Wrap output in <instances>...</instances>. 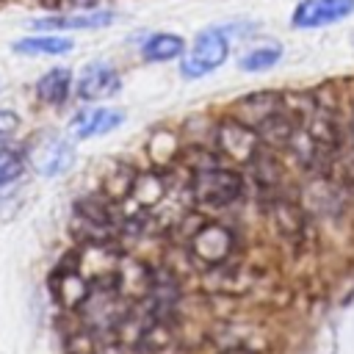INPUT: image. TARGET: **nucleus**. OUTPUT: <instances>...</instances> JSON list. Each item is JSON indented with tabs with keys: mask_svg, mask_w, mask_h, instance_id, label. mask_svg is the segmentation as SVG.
Returning a JSON list of instances; mask_svg holds the SVG:
<instances>
[{
	"mask_svg": "<svg viewBox=\"0 0 354 354\" xmlns=\"http://www.w3.org/2000/svg\"><path fill=\"white\" fill-rule=\"evenodd\" d=\"M230 55V39L224 30L213 28V30H205L196 36L194 47L188 50V55L183 58L180 64V75L188 77V80H196V77H205L207 72L218 69Z\"/></svg>",
	"mask_w": 354,
	"mask_h": 354,
	"instance_id": "obj_1",
	"label": "nucleus"
},
{
	"mask_svg": "<svg viewBox=\"0 0 354 354\" xmlns=\"http://www.w3.org/2000/svg\"><path fill=\"white\" fill-rule=\"evenodd\" d=\"M194 199H199L202 205H230L241 196L243 183L235 171L227 169H205L194 177L191 183Z\"/></svg>",
	"mask_w": 354,
	"mask_h": 354,
	"instance_id": "obj_2",
	"label": "nucleus"
},
{
	"mask_svg": "<svg viewBox=\"0 0 354 354\" xmlns=\"http://www.w3.org/2000/svg\"><path fill=\"white\" fill-rule=\"evenodd\" d=\"M354 14V0H301L290 17L293 28H326Z\"/></svg>",
	"mask_w": 354,
	"mask_h": 354,
	"instance_id": "obj_3",
	"label": "nucleus"
},
{
	"mask_svg": "<svg viewBox=\"0 0 354 354\" xmlns=\"http://www.w3.org/2000/svg\"><path fill=\"white\" fill-rule=\"evenodd\" d=\"M30 160H33V169L41 177H55V174H64L72 166L75 149L61 136H41L30 149Z\"/></svg>",
	"mask_w": 354,
	"mask_h": 354,
	"instance_id": "obj_4",
	"label": "nucleus"
},
{
	"mask_svg": "<svg viewBox=\"0 0 354 354\" xmlns=\"http://www.w3.org/2000/svg\"><path fill=\"white\" fill-rule=\"evenodd\" d=\"M119 88H122V77H119V72H116L111 64H105V61H94V64L83 66V72H80V77H77V97H80V100H88V102H94V100H108V97H113Z\"/></svg>",
	"mask_w": 354,
	"mask_h": 354,
	"instance_id": "obj_5",
	"label": "nucleus"
},
{
	"mask_svg": "<svg viewBox=\"0 0 354 354\" xmlns=\"http://www.w3.org/2000/svg\"><path fill=\"white\" fill-rule=\"evenodd\" d=\"M124 122V113L116 108H86L80 113L72 116L69 130L77 141L83 138H94V136H105L111 130H116Z\"/></svg>",
	"mask_w": 354,
	"mask_h": 354,
	"instance_id": "obj_6",
	"label": "nucleus"
},
{
	"mask_svg": "<svg viewBox=\"0 0 354 354\" xmlns=\"http://www.w3.org/2000/svg\"><path fill=\"white\" fill-rule=\"evenodd\" d=\"M116 19L113 11H75V14H55L33 19L30 28L36 30H88V28H105Z\"/></svg>",
	"mask_w": 354,
	"mask_h": 354,
	"instance_id": "obj_7",
	"label": "nucleus"
},
{
	"mask_svg": "<svg viewBox=\"0 0 354 354\" xmlns=\"http://www.w3.org/2000/svg\"><path fill=\"white\" fill-rule=\"evenodd\" d=\"M72 91V72L66 66H55V69H47L39 80H36V94L41 102L47 105H64L66 97Z\"/></svg>",
	"mask_w": 354,
	"mask_h": 354,
	"instance_id": "obj_8",
	"label": "nucleus"
},
{
	"mask_svg": "<svg viewBox=\"0 0 354 354\" xmlns=\"http://www.w3.org/2000/svg\"><path fill=\"white\" fill-rule=\"evenodd\" d=\"M230 243H232L230 232L224 227H218V224H210L194 238V252L207 263H218V260H224L230 254Z\"/></svg>",
	"mask_w": 354,
	"mask_h": 354,
	"instance_id": "obj_9",
	"label": "nucleus"
},
{
	"mask_svg": "<svg viewBox=\"0 0 354 354\" xmlns=\"http://www.w3.org/2000/svg\"><path fill=\"white\" fill-rule=\"evenodd\" d=\"M221 144L227 152H232L235 158L246 160L249 155H254V144H257V133L254 127L243 124V122H230L221 127Z\"/></svg>",
	"mask_w": 354,
	"mask_h": 354,
	"instance_id": "obj_10",
	"label": "nucleus"
},
{
	"mask_svg": "<svg viewBox=\"0 0 354 354\" xmlns=\"http://www.w3.org/2000/svg\"><path fill=\"white\" fill-rule=\"evenodd\" d=\"M69 50H72V39L53 36V33L28 36V39L14 41V53H19V55H64Z\"/></svg>",
	"mask_w": 354,
	"mask_h": 354,
	"instance_id": "obj_11",
	"label": "nucleus"
},
{
	"mask_svg": "<svg viewBox=\"0 0 354 354\" xmlns=\"http://www.w3.org/2000/svg\"><path fill=\"white\" fill-rule=\"evenodd\" d=\"M183 50H185V41L177 33H152L141 47V55L147 61H171L183 55Z\"/></svg>",
	"mask_w": 354,
	"mask_h": 354,
	"instance_id": "obj_12",
	"label": "nucleus"
},
{
	"mask_svg": "<svg viewBox=\"0 0 354 354\" xmlns=\"http://www.w3.org/2000/svg\"><path fill=\"white\" fill-rule=\"evenodd\" d=\"M279 55H282L279 47H254V50H249V53L241 55L238 66L243 72H263V69H271L279 61Z\"/></svg>",
	"mask_w": 354,
	"mask_h": 354,
	"instance_id": "obj_13",
	"label": "nucleus"
},
{
	"mask_svg": "<svg viewBox=\"0 0 354 354\" xmlns=\"http://www.w3.org/2000/svg\"><path fill=\"white\" fill-rule=\"evenodd\" d=\"M25 169V158L17 152V149H8V147H0V188L14 183Z\"/></svg>",
	"mask_w": 354,
	"mask_h": 354,
	"instance_id": "obj_14",
	"label": "nucleus"
},
{
	"mask_svg": "<svg viewBox=\"0 0 354 354\" xmlns=\"http://www.w3.org/2000/svg\"><path fill=\"white\" fill-rule=\"evenodd\" d=\"M17 127H19V116H17L14 111H3V108H0V141L8 138Z\"/></svg>",
	"mask_w": 354,
	"mask_h": 354,
	"instance_id": "obj_15",
	"label": "nucleus"
},
{
	"mask_svg": "<svg viewBox=\"0 0 354 354\" xmlns=\"http://www.w3.org/2000/svg\"><path fill=\"white\" fill-rule=\"evenodd\" d=\"M72 3H77V6H91L94 0H72Z\"/></svg>",
	"mask_w": 354,
	"mask_h": 354,
	"instance_id": "obj_16",
	"label": "nucleus"
},
{
	"mask_svg": "<svg viewBox=\"0 0 354 354\" xmlns=\"http://www.w3.org/2000/svg\"><path fill=\"white\" fill-rule=\"evenodd\" d=\"M351 136H354V116H351Z\"/></svg>",
	"mask_w": 354,
	"mask_h": 354,
	"instance_id": "obj_17",
	"label": "nucleus"
},
{
	"mask_svg": "<svg viewBox=\"0 0 354 354\" xmlns=\"http://www.w3.org/2000/svg\"><path fill=\"white\" fill-rule=\"evenodd\" d=\"M44 3H55V0H44Z\"/></svg>",
	"mask_w": 354,
	"mask_h": 354,
	"instance_id": "obj_18",
	"label": "nucleus"
},
{
	"mask_svg": "<svg viewBox=\"0 0 354 354\" xmlns=\"http://www.w3.org/2000/svg\"><path fill=\"white\" fill-rule=\"evenodd\" d=\"M0 88H3V83H0Z\"/></svg>",
	"mask_w": 354,
	"mask_h": 354,
	"instance_id": "obj_19",
	"label": "nucleus"
}]
</instances>
